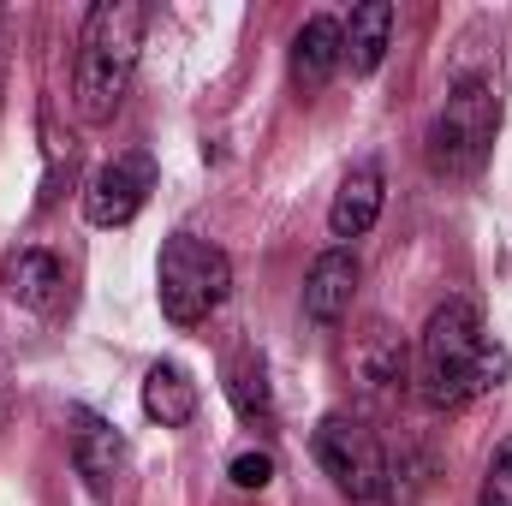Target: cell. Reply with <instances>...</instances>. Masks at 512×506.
Here are the masks:
<instances>
[{"instance_id":"cell-1","label":"cell","mask_w":512,"mask_h":506,"mask_svg":"<svg viewBox=\"0 0 512 506\" xmlns=\"http://www.w3.org/2000/svg\"><path fill=\"white\" fill-rule=\"evenodd\" d=\"M507 376V352L495 346L483 310L471 298H447L417 334V393L429 411H459Z\"/></svg>"},{"instance_id":"cell-2","label":"cell","mask_w":512,"mask_h":506,"mask_svg":"<svg viewBox=\"0 0 512 506\" xmlns=\"http://www.w3.org/2000/svg\"><path fill=\"white\" fill-rule=\"evenodd\" d=\"M149 12L137 0H96L78 36V114L84 126H108L120 114L137 72V48H143Z\"/></svg>"},{"instance_id":"cell-3","label":"cell","mask_w":512,"mask_h":506,"mask_svg":"<svg viewBox=\"0 0 512 506\" xmlns=\"http://www.w3.org/2000/svg\"><path fill=\"white\" fill-rule=\"evenodd\" d=\"M495 131H501V84H495L489 72L453 78V84H447V102L435 108L429 137H423L429 167L447 173V179L477 173V167L489 161V149H495Z\"/></svg>"},{"instance_id":"cell-4","label":"cell","mask_w":512,"mask_h":506,"mask_svg":"<svg viewBox=\"0 0 512 506\" xmlns=\"http://www.w3.org/2000/svg\"><path fill=\"white\" fill-rule=\"evenodd\" d=\"M155 292H161V316L173 328H197L227 304L233 262H227L221 245H209L197 233H173L161 245V262H155Z\"/></svg>"},{"instance_id":"cell-5","label":"cell","mask_w":512,"mask_h":506,"mask_svg":"<svg viewBox=\"0 0 512 506\" xmlns=\"http://www.w3.org/2000/svg\"><path fill=\"white\" fill-rule=\"evenodd\" d=\"M310 447H316V465L334 477L340 495H352V501H376V495H387V453L358 417H340V411L322 417Z\"/></svg>"},{"instance_id":"cell-6","label":"cell","mask_w":512,"mask_h":506,"mask_svg":"<svg viewBox=\"0 0 512 506\" xmlns=\"http://www.w3.org/2000/svg\"><path fill=\"white\" fill-rule=\"evenodd\" d=\"M149 191H155V155L149 149H126V155H114L108 167L90 173V185H84V221L90 227H131L143 215Z\"/></svg>"},{"instance_id":"cell-7","label":"cell","mask_w":512,"mask_h":506,"mask_svg":"<svg viewBox=\"0 0 512 506\" xmlns=\"http://www.w3.org/2000/svg\"><path fill=\"white\" fill-rule=\"evenodd\" d=\"M66 447H72V471L84 477V489H90L96 501H108L114 483H120V471H126V435H120L102 411L72 405V411H66Z\"/></svg>"},{"instance_id":"cell-8","label":"cell","mask_w":512,"mask_h":506,"mask_svg":"<svg viewBox=\"0 0 512 506\" xmlns=\"http://www.w3.org/2000/svg\"><path fill=\"white\" fill-rule=\"evenodd\" d=\"M0 286H6L12 304L48 316V310H60V298H66V268H60V256L54 251L24 245V251H12L6 262H0Z\"/></svg>"},{"instance_id":"cell-9","label":"cell","mask_w":512,"mask_h":506,"mask_svg":"<svg viewBox=\"0 0 512 506\" xmlns=\"http://www.w3.org/2000/svg\"><path fill=\"white\" fill-rule=\"evenodd\" d=\"M352 292H358V256L346 245L322 251L310 262V280H304V316L316 328H334L346 310H352Z\"/></svg>"},{"instance_id":"cell-10","label":"cell","mask_w":512,"mask_h":506,"mask_svg":"<svg viewBox=\"0 0 512 506\" xmlns=\"http://www.w3.org/2000/svg\"><path fill=\"white\" fill-rule=\"evenodd\" d=\"M382 203H387L382 167H376V161H358V167L340 179L334 203H328V233H334V239H364V233L376 227Z\"/></svg>"},{"instance_id":"cell-11","label":"cell","mask_w":512,"mask_h":506,"mask_svg":"<svg viewBox=\"0 0 512 506\" xmlns=\"http://www.w3.org/2000/svg\"><path fill=\"white\" fill-rule=\"evenodd\" d=\"M340 66H346V30H340V18H328V12L304 18L298 36H292V84L298 90H322Z\"/></svg>"},{"instance_id":"cell-12","label":"cell","mask_w":512,"mask_h":506,"mask_svg":"<svg viewBox=\"0 0 512 506\" xmlns=\"http://www.w3.org/2000/svg\"><path fill=\"white\" fill-rule=\"evenodd\" d=\"M227 399L239 411V423L251 429H268L274 423V387H268V358L256 346H239L227 358Z\"/></svg>"},{"instance_id":"cell-13","label":"cell","mask_w":512,"mask_h":506,"mask_svg":"<svg viewBox=\"0 0 512 506\" xmlns=\"http://www.w3.org/2000/svg\"><path fill=\"white\" fill-rule=\"evenodd\" d=\"M143 417L161 429H185L197 417V381L185 376L179 364H149L143 376Z\"/></svg>"},{"instance_id":"cell-14","label":"cell","mask_w":512,"mask_h":506,"mask_svg":"<svg viewBox=\"0 0 512 506\" xmlns=\"http://www.w3.org/2000/svg\"><path fill=\"white\" fill-rule=\"evenodd\" d=\"M346 66L358 72V78H370L376 66L387 60V36H393V6L387 0H364L346 24Z\"/></svg>"},{"instance_id":"cell-15","label":"cell","mask_w":512,"mask_h":506,"mask_svg":"<svg viewBox=\"0 0 512 506\" xmlns=\"http://www.w3.org/2000/svg\"><path fill=\"white\" fill-rule=\"evenodd\" d=\"M477 506H512V441H501L483 465V489H477Z\"/></svg>"},{"instance_id":"cell-16","label":"cell","mask_w":512,"mask_h":506,"mask_svg":"<svg viewBox=\"0 0 512 506\" xmlns=\"http://www.w3.org/2000/svg\"><path fill=\"white\" fill-rule=\"evenodd\" d=\"M227 477H233L239 489H268V483H274V459H268L262 447H245V453L227 459Z\"/></svg>"},{"instance_id":"cell-17","label":"cell","mask_w":512,"mask_h":506,"mask_svg":"<svg viewBox=\"0 0 512 506\" xmlns=\"http://www.w3.org/2000/svg\"><path fill=\"white\" fill-rule=\"evenodd\" d=\"M0 102H6V78H0Z\"/></svg>"}]
</instances>
